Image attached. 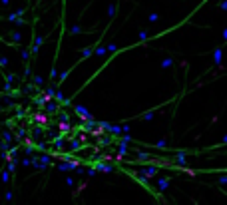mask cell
<instances>
[{
    "label": "cell",
    "mask_w": 227,
    "mask_h": 205,
    "mask_svg": "<svg viewBox=\"0 0 227 205\" xmlns=\"http://www.w3.org/2000/svg\"><path fill=\"white\" fill-rule=\"evenodd\" d=\"M44 44V36H36L34 42H32V46H30V54L32 56H38V52H40V46Z\"/></svg>",
    "instance_id": "cell-1"
},
{
    "label": "cell",
    "mask_w": 227,
    "mask_h": 205,
    "mask_svg": "<svg viewBox=\"0 0 227 205\" xmlns=\"http://www.w3.org/2000/svg\"><path fill=\"white\" fill-rule=\"evenodd\" d=\"M74 110H76V114H78V116H80L82 120H86V122H94V118L90 116V112H88V110H86L84 106H76Z\"/></svg>",
    "instance_id": "cell-2"
},
{
    "label": "cell",
    "mask_w": 227,
    "mask_h": 205,
    "mask_svg": "<svg viewBox=\"0 0 227 205\" xmlns=\"http://www.w3.org/2000/svg\"><path fill=\"white\" fill-rule=\"evenodd\" d=\"M169 183H171V177H159V179H157V187H159L161 191L169 189Z\"/></svg>",
    "instance_id": "cell-3"
},
{
    "label": "cell",
    "mask_w": 227,
    "mask_h": 205,
    "mask_svg": "<svg viewBox=\"0 0 227 205\" xmlns=\"http://www.w3.org/2000/svg\"><path fill=\"white\" fill-rule=\"evenodd\" d=\"M96 169L102 171V173H112V171H114V165H110V163H98V165H96Z\"/></svg>",
    "instance_id": "cell-4"
},
{
    "label": "cell",
    "mask_w": 227,
    "mask_h": 205,
    "mask_svg": "<svg viewBox=\"0 0 227 205\" xmlns=\"http://www.w3.org/2000/svg\"><path fill=\"white\" fill-rule=\"evenodd\" d=\"M141 175L143 177H153V175H157V169L155 167H145V169H141Z\"/></svg>",
    "instance_id": "cell-5"
},
{
    "label": "cell",
    "mask_w": 227,
    "mask_h": 205,
    "mask_svg": "<svg viewBox=\"0 0 227 205\" xmlns=\"http://www.w3.org/2000/svg\"><path fill=\"white\" fill-rule=\"evenodd\" d=\"M114 14H118V4H116V2H112L110 8H108V16H110V20H114Z\"/></svg>",
    "instance_id": "cell-6"
},
{
    "label": "cell",
    "mask_w": 227,
    "mask_h": 205,
    "mask_svg": "<svg viewBox=\"0 0 227 205\" xmlns=\"http://www.w3.org/2000/svg\"><path fill=\"white\" fill-rule=\"evenodd\" d=\"M221 50H223V48L219 46V48H215V52H213V62H215V64L221 62Z\"/></svg>",
    "instance_id": "cell-7"
},
{
    "label": "cell",
    "mask_w": 227,
    "mask_h": 205,
    "mask_svg": "<svg viewBox=\"0 0 227 205\" xmlns=\"http://www.w3.org/2000/svg\"><path fill=\"white\" fill-rule=\"evenodd\" d=\"M0 179H2V183H8L10 181V171L8 169H2L0 171Z\"/></svg>",
    "instance_id": "cell-8"
},
{
    "label": "cell",
    "mask_w": 227,
    "mask_h": 205,
    "mask_svg": "<svg viewBox=\"0 0 227 205\" xmlns=\"http://www.w3.org/2000/svg\"><path fill=\"white\" fill-rule=\"evenodd\" d=\"M157 20H159V14H157V12H151V14L147 16V22H149V24H155Z\"/></svg>",
    "instance_id": "cell-9"
},
{
    "label": "cell",
    "mask_w": 227,
    "mask_h": 205,
    "mask_svg": "<svg viewBox=\"0 0 227 205\" xmlns=\"http://www.w3.org/2000/svg\"><path fill=\"white\" fill-rule=\"evenodd\" d=\"M82 32H84V30H82L78 24H74V26L70 28V34H72V36H74V34H82Z\"/></svg>",
    "instance_id": "cell-10"
},
{
    "label": "cell",
    "mask_w": 227,
    "mask_h": 205,
    "mask_svg": "<svg viewBox=\"0 0 227 205\" xmlns=\"http://www.w3.org/2000/svg\"><path fill=\"white\" fill-rule=\"evenodd\" d=\"M8 38H10V42H18L22 36H20V32H12V34H8Z\"/></svg>",
    "instance_id": "cell-11"
},
{
    "label": "cell",
    "mask_w": 227,
    "mask_h": 205,
    "mask_svg": "<svg viewBox=\"0 0 227 205\" xmlns=\"http://www.w3.org/2000/svg\"><path fill=\"white\" fill-rule=\"evenodd\" d=\"M173 64V58H165V60H161V68H169Z\"/></svg>",
    "instance_id": "cell-12"
},
{
    "label": "cell",
    "mask_w": 227,
    "mask_h": 205,
    "mask_svg": "<svg viewBox=\"0 0 227 205\" xmlns=\"http://www.w3.org/2000/svg\"><path fill=\"white\" fill-rule=\"evenodd\" d=\"M46 110H48V112H52V114H54V112H56V110H58V104H56V102H50V104H48V108H46Z\"/></svg>",
    "instance_id": "cell-13"
},
{
    "label": "cell",
    "mask_w": 227,
    "mask_h": 205,
    "mask_svg": "<svg viewBox=\"0 0 227 205\" xmlns=\"http://www.w3.org/2000/svg\"><path fill=\"white\" fill-rule=\"evenodd\" d=\"M32 82L36 84V86H42V84H44V80H42V78H40V76L36 74V76H32Z\"/></svg>",
    "instance_id": "cell-14"
},
{
    "label": "cell",
    "mask_w": 227,
    "mask_h": 205,
    "mask_svg": "<svg viewBox=\"0 0 227 205\" xmlns=\"http://www.w3.org/2000/svg\"><path fill=\"white\" fill-rule=\"evenodd\" d=\"M54 94H56V90H54L52 86H48V88H46V96H48V98H54Z\"/></svg>",
    "instance_id": "cell-15"
},
{
    "label": "cell",
    "mask_w": 227,
    "mask_h": 205,
    "mask_svg": "<svg viewBox=\"0 0 227 205\" xmlns=\"http://www.w3.org/2000/svg\"><path fill=\"white\" fill-rule=\"evenodd\" d=\"M137 38H139V44H141V42H145V40H147V32H143V30H141V32L137 34Z\"/></svg>",
    "instance_id": "cell-16"
},
{
    "label": "cell",
    "mask_w": 227,
    "mask_h": 205,
    "mask_svg": "<svg viewBox=\"0 0 227 205\" xmlns=\"http://www.w3.org/2000/svg\"><path fill=\"white\" fill-rule=\"evenodd\" d=\"M165 145H167V143H165V139H159V141H157V143H155L153 147H157V149H163Z\"/></svg>",
    "instance_id": "cell-17"
},
{
    "label": "cell",
    "mask_w": 227,
    "mask_h": 205,
    "mask_svg": "<svg viewBox=\"0 0 227 205\" xmlns=\"http://www.w3.org/2000/svg\"><path fill=\"white\" fill-rule=\"evenodd\" d=\"M12 197H14V193H12V191H8V193L4 195V201H12Z\"/></svg>",
    "instance_id": "cell-18"
},
{
    "label": "cell",
    "mask_w": 227,
    "mask_h": 205,
    "mask_svg": "<svg viewBox=\"0 0 227 205\" xmlns=\"http://www.w3.org/2000/svg\"><path fill=\"white\" fill-rule=\"evenodd\" d=\"M86 173H88V175H90V177H94V175H96V173H98V169H94V167H90V169H88V171H86Z\"/></svg>",
    "instance_id": "cell-19"
},
{
    "label": "cell",
    "mask_w": 227,
    "mask_h": 205,
    "mask_svg": "<svg viewBox=\"0 0 227 205\" xmlns=\"http://www.w3.org/2000/svg\"><path fill=\"white\" fill-rule=\"evenodd\" d=\"M28 54H30V50H24V52H22V60H24V62L28 60Z\"/></svg>",
    "instance_id": "cell-20"
},
{
    "label": "cell",
    "mask_w": 227,
    "mask_h": 205,
    "mask_svg": "<svg viewBox=\"0 0 227 205\" xmlns=\"http://www.w3.org/2000/svg\"><path fill=\"white\" fill-rule=\"evenodd\" d=\"M66 183H68V187H72V185H74V179H72V177H68V179H66Z\"/></svg>",
    "instance_id": "cell-21"
},
{
    "label": "cell",
    "mask_w": 227,
    "mask_h": 205,
    "mask_svg": "<svg viewBox=\"0 0 227 205\" xmlns=\"http://www.w3.org/2000/svg\"><path fill=\"white\" fill-rule=\"evenodd\" d=\"M0 2H2L4 6H8V4H10V0H0Z\"/></svg>",
    "instance_id": "cell-22"
}]
</instances>
